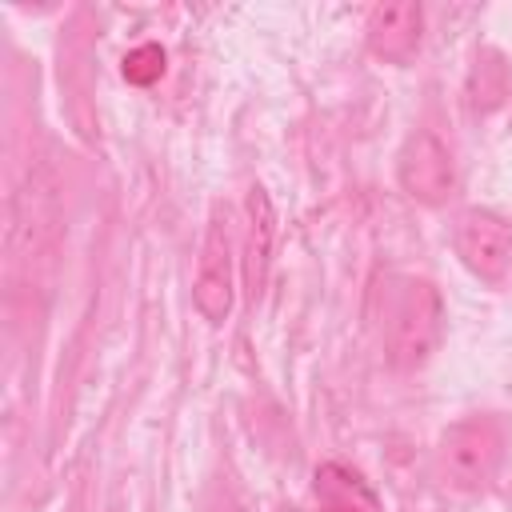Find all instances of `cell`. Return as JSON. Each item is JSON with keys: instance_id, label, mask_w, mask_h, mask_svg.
I'll use <instances>...</instances> for the list:
<instances>
[{"instance_id": "cell-7", "label": "cell", "mask_w": 512, "mask_h": 512, "mask_svg": "<svg viewBox=\"0 0 512 512\" xmlns=\"http://www.w3.org/2000/svg\"><path fill=\"white\" fill-rule=\"evenodd\" d=\"M272 240H276V212L272 200L260 184L248 188L244 196V288L248 300L256 304L268 280V264H272Z\"/></svg>"}, {"instance_id": "cell-9", "label": "cell", "mask_w": 512, "mask_h": 512, "mask_svg": "<svg viewBox=\"0 0 512 512\" xmlns=\"http://www.w3.org/2000/svg\"><path fill=\"white\" fill-rule=\"evenodd\" d=\"M504 96H508V68L500 60V52L480 48L468 68V104H472V112H492L504 104Z\"/></svg>"}, {"instance_id": "cell-4", "label": "cell", "mask_w": 512, "mask_h": 512, "mask_svg": "<svg viewBox=\"0 0 512 512\" xmlns=\"http://www.w3.org/2000/svg\"><path fill=\"white\" fill-rule=\"evenodd\" d=\"M396 180L416 204H444L456 188V164L452 152L432 132H412L396 156Z\"/></svg>"}, {"instance_id": "cell-6", "label": "cell", "mask_w": 512, "mask_h": 512, "mask_svg": "<svg viewBox=\"0 0 512 512\" xmlns=\"http://www.w3.org/2000/svg\"><path fill=\"white\" fill-rule=\"evenodd\" d=\"M368 48L372 56L388 60V64H408L420 48L424 36V12L416 0H400V4H376L368 12Z\"/></svg>"}, {"instance_id": "cell-5", "label": "cell", "mask_w": 512, "mask_h": 512, "mask_svg": "<svg viewBox=\"0 0 512 512\" xmlns=\"http://www.w3.org/2000/svg\"><path fill=\"white\" fill-rule=\"evenodd\" d=\"M456 256L464 260V268L488 284H496L508 264H512V228L508 220H500L496 212L484 208H468L456 220Z\"/></svg>"}, {"instance_id": "cell-3", "label": "cell", "mask_w": 512, "mask_h": 512, "mask_svg": "<svg viewBox=\"0 0 512 512\" xmlns=\"http://www.w3.org/2000/svg\"><path fill=\"white\" fill-rule=\"evenodd\" d=\"M192 304L208 324H224L232 312V220L228 204H212L204 248H200V268L192 284Z\"/></svg>"}, {"instance_id": "cell-1", "label": "cell", "mask_w": 512, "mask_h": 512, "mask_svg": "<svg viewBox=\"0 0 512 512\" xmlns=\"http://www.w3.org/2000/svg\"><path fill=\"white\" fill-rule=\"evenodd\" d=\"M444 332V300L432 280L404 276L392 288L388 316H384V340H388V360L400 372L420 368Z\"/></svg>"}, {"instance_id": "cell-10", "label": "cell", "mask_w": 512, "mask_h": 512, "mask_svg": "<svg viewBox=\"0 0 512 512\" xmlns=\"http://www.w3.org/2000/svg\"><path fill=\"white\" fill-rule=\"evenodd\" d=\"M164 60H168V56H164L160 44H140V48H132V52L124 56V80L148 88V84H156V80L164 76Z\"/></svg>"}, {"instance_id": "cell-2", "label": "cell", "mask_w": 512, "mask_h": 512, "mask_svg": "<svg viewBox=\"0 0 512 512\" xmlns=\"http://www.w3.org/2000/svg\"><path fill=\"white\" fill-rule=\"evenodd\" d=\"M500 460H504V428L492 416H468V420L452 424L436 448L444 484H452L460 492L484 488L496 476Z\"/></svg>"}, {"instance_id": "cell-8", "label": "cell", "mask_w": 512, "mask_h": 512, "mask_svg": "<svg viewBox=\"0 0 512 512\" xmlns=\"http://www.w3.org/2000/svg\"><path fill=\"white\" fill-rule=\"evenodd\" d=\"M316 512H376L372 488L344 464L316 468Z\"/></svg>"}]
</instances>
